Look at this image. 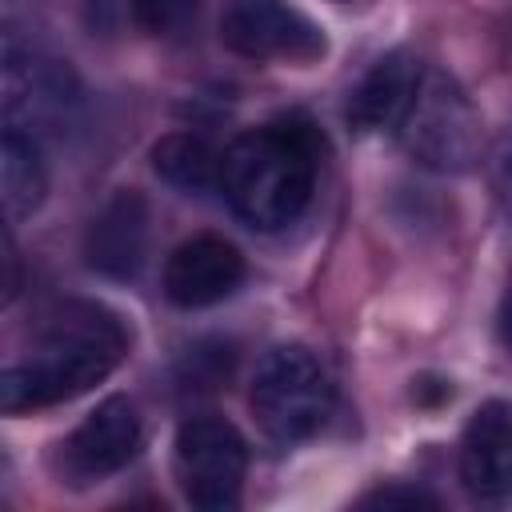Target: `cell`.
I'll return each instance as SVG.
<instances>
[{
  "label": "cell",
  "instance_id": "6da1fadb",
  "mask_svg": "<svg viewBox=\"0 0 512 512\" xmlns=\"http://www.w3.org/2000/svg\"><path fill=\"white\" fill-rule=\"evenodd\" d=\"M128 352V332L116 312L100 304H68L36 336L32 352L4 368L0 408L8 416L64 404L100 384Z\"/></svg>",
  "mask_w": 512,
  "mask_h": 512
},
{
  "label": "cell",
  "instance_id": "7a4b0ae2",
  "mask_svg": "<svg viewBox=\"0 0 512 512\" xmlns=\"http://www.w3.org/2000/svg\"><path fill=\"white\" fill-rule=\"evenodd\" d=\"M320 140L304 116L260 124L228 144L220 156V188L232 212L252 228L292 224L316 188Z\"/></svg>",
  "mask_w": 512,
  "mask_h": 512
},
{
  "label": "cell",
  "instance_id": "3957f363",
  "mask_svg": "<svg viewBox=\"0 0 512 512\" xmlns=\"http://www.w3.org/2000/svg\"><path fill=\"white\" fill-rule=\"evenodd\" d=\"M396 136L416 164L432 172H464L480 156V112L448 72L420 68L396 120Z\"/></svg>",
  "mask_w": 512,
  "mask_h": 512
},
{
  "label": "cell",
  "instance_id": "277c9868",
  "mask_svg": "<svg viewBox=\"0 0 512 512\" xmlns=\"http://www.w3.org/2000/svg\"><path fill=\"white\" fill-rule=\"evenodd\" d=\"M248 404L272 440L296 444L320 432V424L328 420L332 380L304 344H280L256 364Z\"/></svg>",
  "mask_w": 512,
  "mask_h": 512
},
{
  "label": "cell",
  "instance_id": "5b68a950",
  "mask_svg": "<svg viewBox=\"0 0 512 512\" xmlns=\"http://www.w3.org/2000/svg\"><path fill=\"white\" fill-rule=\"evenodd\" d=\"M176 460V484L188 504L204 512H224L240 504L244 472H248V448L244 436L220 420V416H192L176 428L172 444Z\"/></svg>",
  "mask_w": 512,
  "mask_h": 512
},
{
  "label": "cell",
  "instance_id": "8992f818",
  "mask_svg": "<svg viewBox=\"0 0 512 512\" xmlns=\"http://www.w3.org/2000/svg\"><path fill=\"white\" fill-rule=\"evenodd\" d=\"M220 40L248 60H320L328 40L316 20H308L288 0H228L220 12Z\"/></svg>",
  "mask_w": 512,
  "mask_h": 512
},
{
  "label": "cell",
  "instance_id": "52a82bcc",
  "mask_svg": "<svg viewBox=\"0 0 512 512\" xmlns=\"http://www.w3.org/2000/svg\"><path fill=\"white\" fill-rule=\"evenodd\" d=\"M136 448H140V416H136L132 400L108 396L60 444L64 476H68V484L104 480V476L120 472L136 456Z\"/></svg>",
  "mask_w": 512,
  "mask_h": 512
},
{
  "label": "cell",
  "instance_id": "ba28073f",
  "mask_svg": "<svg viewBox=\"0 0 512 512\" xmlns=\"http://www.w3.org/2000/svg\"><path fill=\"white\" fill-rule=\"evenodd\" d=\"M244 280V256L220 236H192L164 260V296L176 308H208Z\"/></svg>",
  "mask_w": 512,
  "mask_h": 512
},
{
  "label": "cell",
  "instance_id": "9c48e42d",
  "mask_svg": "<svg viewBox=\"0 0 512 512\" xmlns=\"http://www.w3.org/2000/svg\"><path fill=\"white\" fill-rule=\"evenodd\" d=\"M148 252V200L132 188L116 192L84 236V260L108 280H132Z\"/></svg>",
  "mask_w": 512,
  "mask_h": 512
},
{
  "label": "cell",
  "instance_id": "30bf717a",
  "mask_svg": "<svg viewBox=\"0 0 512 512\" xmlns=\"http://www.w3.org/2000/svg\"><path fill=\"white\" fill-rule=\"evenodd\" d=\"M460 480L476 500L512 496V408L480 404L460 436Z\"/></svg>",
  "mask_w": 512,
  "mask_h": 512
},
{
  "label": "cell",
  "instance_id": "8fae6325",
  "mask_svg": "<svg viewBox=\"0 0 512 512\" xmlns=\"http://www.w3.org/2000/svg\"><path fill=\"white\" fill-rule=\"evenodd\" d=\"M416 76H420V64L408 60L404 52H388L380 56L364 76L360 84L348 92V124L356 132H380V128H396L412 88H416Z\"/></svg>",
  "mask_w": 512,
  "mask_h": 512
},
{
  "label": "cell",
  "instance_id": "7c38bea8",
  "mask_svg": "<svg viewBox=\"0 0 512 512\" xmlns=\"http://www.w3.org/2000/svg\"><path fill=\"white\" fill-rule=\"evenodd\" d=\"M0 184H4V212H8V220L32 216L40 208L44 192H48V172H44L40 148L16 124L4 128V136H0Z\"/></svg>",
  "mask_w": 512,
  "mask_h": 512
},
{
  "label": "cell",
  "instance_id": "4fadbf2b",
  "mask_svg": "<svg viewBox=\"0 0 512 512\" xmlns=\"http://www.w3.org/2000/svg\"><path fill=\"white\" fill-rule=\"evenodd\" d=\"M152 168L160 180L176 188H204L220 180V156L208 148V140L192 132H172L152 144Z\"/></svg>",
  "mask_w": 512,
  "mask_h": 512
},
{
  "label": "cell",
  "instance_id": "5bb4252c",
  "mask_svg": "<svg viewBox=\"0 0 512 512\" xmlns=\"http://www.w3.org/2000/svg\"><path fill=\"white\" fill-rule=\"evenodd\" d=\"M436 504H440L436 496H428L424 488H408V484H388V488H376L360 500V508H408V512L436 508Z\"/></svg>",
  "mask_w": 512,
  "mask_h": 512
},
{
  "label": "cell",
  "instance_id": "9a60e30c",
  "mask_svg": "<svg viewBox=\"0 0 512 512\" xmlns=\"http://www.w3.org/2000/svg\"><path fill=\"white\" fill-rule=\"evenodd\" d=\"M496 196H500V208L512 216V132H508L500 160H496Z\"/></svg>",
  "mask_w": 512,
  "mask_h": 512
},
{
  "label": "cell",
  "instance_id": "2e32d148",
  "mask_svg": "<svg viewBox=\"0 0 512 512\" xmlns=\"http://www.w3.org/2000/svg\"><path fill=\"white\" fill-rule=\"evenodd\" d=\"M128 8L136 16V24L148 32L164 28V20H168V0H128Z\"/></svg>",
  "mask_w": 512,
  "mask_h": 512
},
{
  "label": "cell",
  "instance_id": "e0dca14e",
  "mask_svg": "<svg viewBox=\"0 0 512 512\" xmlns=\"http://www.w3.org/2000/svg\"><path fill=\"white\" fill-rule=\"evenodd\" d=\"M500 340L512 348V284H508V292L500 300Z\"/></svg>",
  "mask_w": 512,
  "mask_h": 512
}]
</instances>
